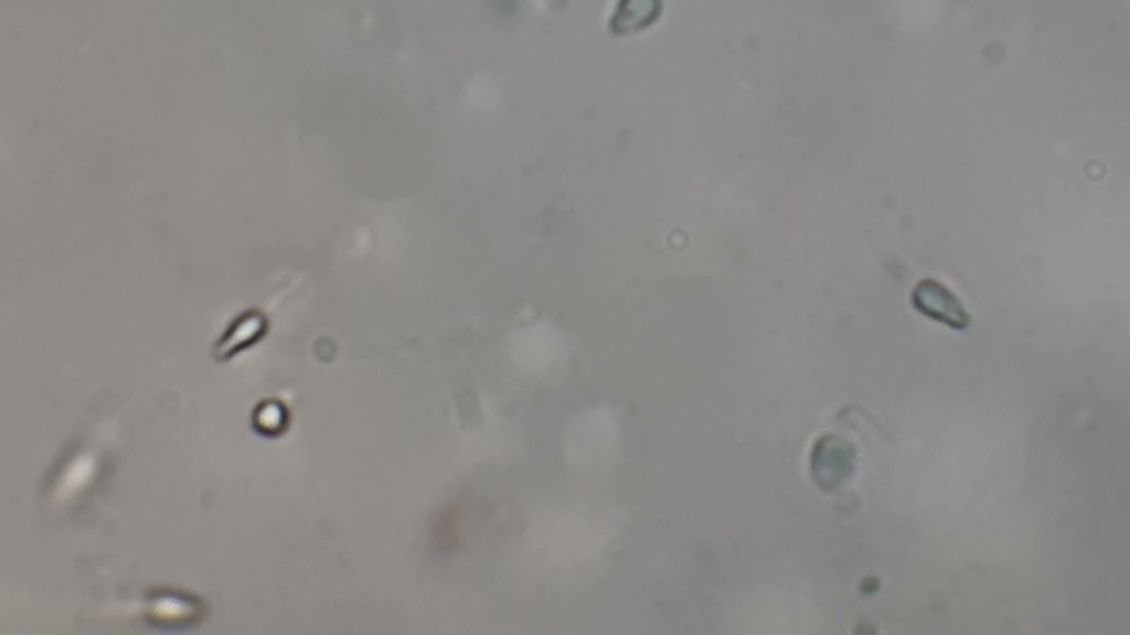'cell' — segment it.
I'll list each match as a JSON object with an SVG mask.
<instances>
[{
    "label": "cell",
    "instance_id": "obj_1",
    "mask_svg": "<svg viewBox=\"0 0 1130 635\" xmlns=\"http://www.w3.org/2000/svg\"><path fill=\"white\" fill-rule=\"evenodd\" d=\"M913 301L925 316L952 329H963L969 323V315L959 299L938 281L927 279L917 284Z\"/></svg>",
    "mask_w": 1130,
    "mask_h": 635
}]
</instances>
